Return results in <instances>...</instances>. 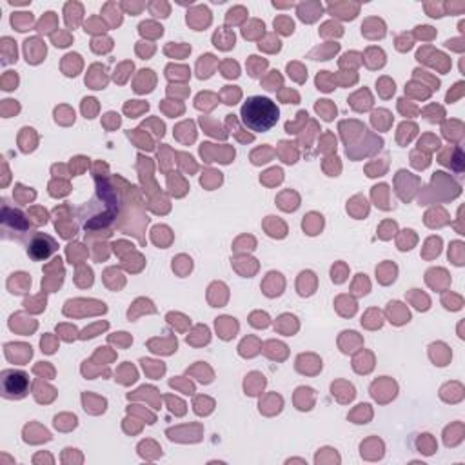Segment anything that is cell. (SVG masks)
Masks as SVG:
<instances>
[{
	"instance_id": "cell-1",
	"label": "cell",
	"mask_w": 465,
	"mask_h": 465,
	"mask_svg": "<svg viewBox=\"0 0 465 465\" xmlns=\"http://www.w3.org/2000/svg\"><path fill=\"white\" fill-rule=\"evenodd\" d=\"M116 208H118V198L113 187L107 182H102L96 187V195L91 198V202H87L84 208L78 209V218L86 229L100 228L111 222Z\"/></svg>"
},
{
	"instance_id": "cell-2",
	"label": "cell",
	"mask_w": 465,
	"mask_h": 465,
	"mask_svg": "<svg viewBox=\"0 0 465 465\" xmlns=\"http://www.w3.org/2000/svg\"><path fill=\"white\" fill-rule=\"evenodd\" d=\"M280 109L267 96H249L242 106V122L251 131L265 133L276 126Z\"/></svg>"
},
{
	"instance_id": "cell-3",
	"label": "cell",
	"mask_w": 465,
	"mask_h": 465,
	"mask_svg": "<svg viewBox=\"0 0 465 465\" xmlns=\"http://www.w3.org/2000/svg\"><path fill=\"white\" fill-rule=\"evenodd\" d=\"M27 387H29V378L22 371L9 369L2 373V395H4V398H24Z\"/></svg>"
},
{
	"instance_id": "cell-4",
	"label": "cell",
	"mask_w": 465,
	"mask_h": 465,
	"mask_svg": "<svg viewBox=\"0 0 465 465\" xmlns=\"http://www.w3.org/2000/svg\"><path fill=\"white\" fill-rule=\"evenodd\" d=\"M58 249L56 242L51 236L44 234V232H36L33 240L29 242V247H27V253L33 260H44L49 254H53Z\"/></svg>"
},
{
	"instance_id": "cell-5",
	"label": "cell",
	"mask_w": 465,
	"mask_h": 465,
	"mask_svg": "<svg viewBox=\"0 0 465 465\" xmlns=\"http://www.w3.org/2000/svg\"><path fill=\"white\" fill-rule=\"evenodd\" d=\"M213 42L215 46L220 47V49H231L234 46V33L229 31L228 27H220V29L215 33L213 36Z\"/></svg>"
},
{
	"instance_id": "cell-6",
	"label": "cell",
	"mask_w": 465,
	"mask_h": 465,
	"mask_svg": "<svg viewBox=\"0 0 465 465\" xmlns=\"http://www.w3.org/2000/svg\"><path fill=\"white\" fill-rule=\"evenodd\" d=\"M320 11H322V5H318V4L298 5V15H300V18L305 22H313L314 18L320 15Z\"/></svg>"
},
{
	"instance_id": "cell-7",
	"label": "cell",
	"mask_w": 465,
	"mask_h": 465,
	"mask_svg": "<svg viewBox=\"0 0 465 465\" xmlns=\"http://www.w3.org/2000/svg\"><path fill=\"white\" fill-rule=\"evenodd\" d=\"M11 22H13V25L18 27V31H25L33 22V16H31V13H16V15H13Z\"/></svg>"
},
{
	"instance_id": "cell-8",
	"label": "cell",
	"mask_w": 465,
	"mask_h": 465,
	"mask_svg": "<svg viewBox=\"0 0 465 465\" xmlns=\"http://www.w3.org/2000/svg\"><path fill=\"white\" fill-rule=\"evenodd\" d=\"M274 27L282 31L283 35H291L294 29V24H293V20H289L287 16H280L278 20H274Z\"/></svg>"
},
{
	"instance_id": "cell-9",
	"label": "cell",
	"mask_w": 465,
	"mask_h": 465,
	"mask_svg": "<svg viewBox=\"0 0 465 465\" xmlns=\"http://www.w3.org/2000/svg\"><path fill=\"white\" fill-rule=\"evenodd\" d=\"M327 102L329 100H322V104H318V106H316V111H318V113L322 111V113H324L325 120H331V118H333V115L336 113V107L327 106Z\"/></svg>"
},
{
	"instance_id": "cell-10",
	"label": "cell",
	"mask_w": 465,
	"mask_h": 465,
	"mask_svg": "<svg viewBox=\"0 0 465 465\" xmlns=\"http://www.w3.org/2000/svg\"><path fill=\"white\" fill-rule=\"evenodd\" d=\"M51 24H55V13H46V16L40 20V24H38V31H42V33H47L46 27H49Z\"/></svg>"
},
{
	"instance_id": "cell-11",
	"label": "cell",
	"mask_w": 465,
	"mask_h": 465,
	"mask_svg": "<svg viewBox=\"0 0 465 465\" xmlns=\"http://www.w3.org/2000/svg\"><path fill=\"white\" fill-rule=\"evenodd\" d=\"M53 42H55V46H67L69 44V36L67 35H53Z\"/></svg>"
},
{
	"instance_id": "cell-12",
	"label": "cell",
	"mask_w": 465,
	"mask_h": 465,
	"mask_svg": "<svg viewBox=\"0 0 465 465\" xmlns=\"http://www.w3.org/2000/svg\"><path fill=\"white\" fill-rule=\"evenodd\" d=\"M147 109V104H140V106H131V104H127L126 106V113H129V115H137V111H146Z\"/></svg>"
}]
</instances>
